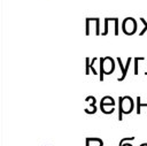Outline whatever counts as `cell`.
I'll return each instance as SVG.
<instances>
[{
    "label": "cell",
    "instance_id": "obj_12",
    "mask_svg": "<svg viewBox=\"0 0 147 146\" xmlns=\"http://www.w3.org/2000/svg\"><path fill=\"white\" fill-rule=\"evenodd\" d=\"M96 60H98V57H95V56H94V57H92V59H91V61H90V70L92 71V74H93V75H96V74H98V72H96V70H95V68H94V63H95V61H96Z\"/></svg>",
    "mask_w": 147,
    "mask_h": 146
},
{
    "label": "cell",
    "instance_id": "obj_20",
    "mask_svg": "<svg viewBox=\"0 0 147 146\" xmlns=\"http://www.w3.org/2000/svg\"><path fill=\"white\" fill-rule=\"evenodd\" d=\"M145 75H147V70H146V71H145Z\"/></svg>",
    "mask_w": 147,
    "mask_h": 146
},
{
    "label": "cell",
    "instance_id": "obj_9",
    "mask_svg": "<svg viewBox=\"0 0 147 146\" xmlns=\"http://www.w3.org/2000/svg\"><path fill=\"white\" fill-rule=\"evenodd\" d=\"M136 101H137V110H136V112H137V114L139 115V114L141 113V107H146V108H147V102L142 103V102H141V98H140L139 95L137 97V100H136Z\"/></svg>",
    "mask_w": 147,
    "mask_h": 146
},
{
    "label": "cell",
    "instance_id": "obj_16",
    "mask_svg": "<svg viewBox=\"0 0 147 146\" xmlns=\"http://www.w3.org/2000/svg\"><path fill=\"white\" fill-rule=\"evenodd\" d=\"M134 138H136V137H125V138H122V139L119 140V144H118V146L123 145V144H124V143H126V141H131V140H134Z\"/></svg>",
    "mask_w": 147,
    "mask_h": 146
},
{
    "label": "cell",
    "instance_id": "obj_13",
    "mask_svg": "<svg viewBox=\"0 0 147 146\" xmlns=\"http://www.w3.org/2000/svg\"><path fill=\"white\" fill-rule=\"evenodd\" d=\"M139 20H140V21H141V23L144 24V29H142V30L139 32V36H144V33L147 31V21H146L144 17H140Z\"/></svg>",
    "mask_w": 147,
    "mask_h": 146
},
{
    "label": "cell",
    "instance_id": "obj_4",
    "mask_svg": "<svg viewBox=\"0 0 147 146\" xmlns=\"http://www.w3.org/2000/svg\"><path fill=\"white\" fill-rule=\"evenodd\" d=\"M116 61H117V63L119 64V68H121V76L117 78V80L118 82H122V80H124L125 79V77H126V74H127V70H129V67H130V63H131V61H132V57H127L126 59V63L125 64H123L122 63V59L119 57V56H117L116 57Z\"/></svg>",
    "mask_w": 147,
    "mask_h": 146
},
{
    "label": "cell",
    "instance_id": "obj_14",
    "mask_svg": "<svg viewBox=\"0 0 147 146\" xmlns=\"http://www.w3.org/2000/svg\"><path fill=\"white\" fill-rule=\"evenodd\" d=\"M85 102H87L88 105H95L96 99H95V97H93V95H88V97L85 98Z\"/></svg>",
    "mask_w": 147,
    "mask_h": 146
},
{
    "label": "cell",
    "instance_id": "obj_15",
    "mask_svg": "<svg viewBox=\"0 0 147 146\" xmlns=\"http://www.w3.org/2000/svg\"><path fill=\"white\" fill-rule=\"evenodd\" d=\"M145 60V57H134V75H138V61H142Z\"/></svg>",
    "mask_w": 147,
    "mask_h": 146
},
{
    "label": "cell",
    "instance_id": "obj_8",
    "mask_svg": "<svg viewBox=\"0 0 147 146\" xmlns=\"http://www.w3.org/2000/svg\"><path fill=\"white\" fill-rule=\"evenodd\" d=\"M110 22H114V24H115L114 33H115V36H118V33H119V18L118 17H110Z\"/></svg>",
    "mask_w": 147,
    "mask_h": 146
},
{
    "label": "cell",
    "instance_id": "obj_7",
    "mask_svg": "<svg viewBox=\"0 0 147 146\" xmlns=\"http://www.w3.org/2000/svg\"><path fill=\"white\" fill-rule=\"evenodd\" d=\"M100 109L103 114H111L115 110V106H110V105H100Z\"/></svg>",
    "mask_w": 147,
    "mask_h": 146
},
{
    "label": "cell",
    "instance_id": "obj_3",
    "mask_svg": "<svg viewBox=\"0 0 147 146\" xmlns=\"http://www.w3.org/2000/svg\"><path fill=\"white\" fill-rule=\"evenodd\" d=\"M138 23L133 17H125L122 22V31L126 36H132L137 32Z\"/></svg>",
    "mask_w": 147,
    "mask_h": 146
},
{
    "label": "cell",
    "instance_id": "obj_11",
    "mask_svg": "<svg viewBox=\"0 0 147 146\" xmlns=\"http://www.w3.org/2000/svg\"><path fill=\"white\" fill-rule=\"evenodd\" d=\"M84 112L86 114H95L96 113V107H95V105H88V107H86L84 109Z\"/></svg>",
    "mask_w": 147,
    "mask_h": 146
},
{
    "label": "cell",
    "instance_id": "obj_2",
    "mask_svg": "<svg viewBox=\"0 0 147 146\" xmlns=\"http://www.w3.org/2000/svg\"><path fill=\"white\" fill-rule=\"evenodd\" d=\"M100 61V82H103L105 79V75H110L114 72L115 70V60L111 57V56H102L99 59Z\"/></svg>",
    "mask_w": 147,
    "mask_h": 146
},
{
    "label": "cell",
    "instance_id": "obj_10",
    "mask_svg": "<svg viewBox=\"0 0 147 146\" xmlns=\"http://www.w3.org/2000/svg\"><path fill=\"white\" fill-rule=\"evenodd\" d=\"M109 32V17L105 18V30L101 32V36H107Z\"/></svg>",
    "mask_w": 147,
    "mask_h": 146
},
{
    "label": "cell",
    "instance_id": "obj_19",
    "mask_svg": "<svg viewBox=\"0 0 147 146\" xmlns=\"http://www.w3.org/2000/svg\"><path fill=\"white\" fill-rule=\"evenodd\" d=\"M139 146H147V143H142V144H140Z\"/></svg>",
    "mask_w": 147,
    "mask_h": 146
},
{
    "label": "cell",
    "instance_id": "obj_17",
    "mask_svg": "<svg viewBox=\"0 0 147 146\" xmlns=\"http://www.w3.org/2000/svg\"><path fill=\"white\" fill-rule=\"evenodd\" d=\"M90 61H91V59H90V57H86V59H85V63H86L85 75H90V72H91V70H90Z\"/></svg>",
    "mask_w": 147,
    "mask_h": 146
},
{
    "label": "cell",
    "instance_id": "obj_5",
    "mask_svg": "<svg viewBox=\"0 0 147 146\" xmlns=\"http://www.w3.org/2000/svg\"><path fill=\"white\" fill-rule=\"evenodd\" d=\"M86 146H103V141L96 137H87L86 138Z\"/></svg>",
    "mask_w": 147,
    "mask_h": 146
},
{
    "label": "cell",
    "instance_id": "obj_18",
    "mask_svg": "<svg viewBox=\"0 0 147 146\" xmlns=\"http://www.w3.org/2000/svg\"><path fill=\"white\" fill-rule=\"evenodd\" d=\"M121 146H133V145H132V144H130L129 141H126V143H124V144H123V145H121Z\"/></svg>",
    "mask_w": 147,
    "mask_h": 146
},
{
    "label": "cell",
    "instance_id": "obj_6",
    "mask_svg": "<svg viewBox=\"0 0 147 146\" xmlns=\"http://www.w3.org/2000/svg\"><path fill=\"white\" fill-rule=\"evenodd\" d=\"M100 105H110V106H115V100L113 97L110 95H105L101 101H100Z\"/></svg>",
    "mask_w": 147,
    "mask_h": 146
},
{
    "label": "cell",
    "instance_id": "obj_1",
    "mask_svg": "<svg viewBox=\"0 0 147 146\" xmlns=\"http://www.w3.org/2000/svg\"><path fill=\"white\" fill-rule=\"evenodd\" d=\"M134 108L133 99L130 95L118 97V121L123 120V115L130 114Z\"/></svg>",
    "mask_w": 147,
    "mask_h": 146
}]
</instances>
